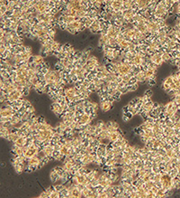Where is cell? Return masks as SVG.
Here are the masks:
<instances>
[{"mask_svg": "<svg viewBox=\"0 0 180 198\" xmlns=\"http://www.w3.org/2000/svg\"><path fill=\"white\" fill-rule=\"evenodd\" d=\"M145 95H146L148 98H151L152 95V91L151 90H148V91H146V92H145Z\"/></svg>", "mask_w": 180, "mask_h": 198, "instance_id": "1", "label": "cell"}, {"mask_svg": "<svg viewBox=\"0 0 180 198\" xmlns=\"http://www.w3.org/2000/svg\"><path fill=\"white\" fill-rule=\"evenodd\" d=\"M62 188V186H57V190H59V189H61Z\"/></svg>", "mask_w": 180, "mask_h": 198, "instance_id": "2", "label": "cell"}]
</instances>
